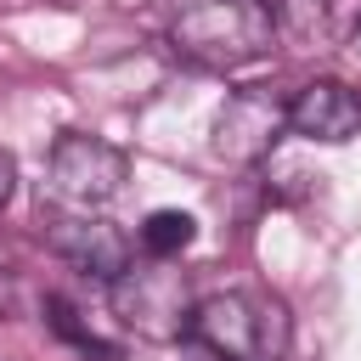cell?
<instances>
[{
	"mask_svg": "<svg viewBox=\"0 0 361 361\" xmlns=\"http://www.w3.org/2000/svg\"><path fill=\"white\" fill-rule=\"evenodd\" d=\"M169 45L209 73H231L276 45V17L265 0H169Z\"/></svg>",
	"mask_w": 361,
	"mask_h": 361,
	"instance_id": "obj_1",
	"label": "cell"
},
{
	"mask_svg": "<svg viewBox=\"0 0 361 361\" xmlns=\"http://www.w3.org/2000/svg\"><path fill=\"white\" fill-rule=\"evenodd\" d=\"M192 338L220 361H282L288 350V310L265 293L231 288L209 293L192 310Z\"/></svg>",
	"mask_w": 361,
	"mask_h": 361,
	"instance_id": "obj_2",
	"label": "cell"
},
{
	"mask_svg": "<svg viewBox=\"0 0 361 361\" xmlns=\"http://www.w3.org/2000/svg\"><path fill=\"white\" fill-rule=\"evenodd\" d=\"M124 175H130V158L113 141L85 135V130H62L45 158V197L68 214H96L124 192Z\"/></svg>",
	"mask_w": 361,
	"mask_h": 361,
	"instance_id": "obj_3",
	"label": "cell"
},
{
	"mask_svg": "<svg viewBox=\"0 0 361 361\" xmlns=\"http://www.w3.org/2000/svg\"><path fill=\"white\" fill-rule=\"evenodd\" d=\"M107 293H113V316H118L130 333L152 338V344H164V338H186V333H192V310H197V299H192L186 276H180L169 259L130 265L118 282H107Z\"/></svg>",
	"mask_w": 361,
	"mask_h": 361,
	"instance_id": "obj_4",
	"label": "cell"
},
{
	"mask_svg": "<svg viewBox=\"0 0 361 361\" xmlns=\"http://www.w3.org/2000/svg\"><path fill=\"white\" fill-rule=\"evenodd\" d=\"M288 130V102L248 85V90H231L226 107L214 113V135H209V152L220 164H259L276 135Z\"/></svg>",
	"mask_w": 361,
	"mask_h": 361,
	"instance_id": "obj_5",
	"label": "cell"
},
{
	"mask_svg": "<svg viewBox=\"0 0 361 361\" xmlns=\"http://www.w3.org/2000/svg\"><path fill=\"white\" fill-rule=\"evenodd\" d=\"M45 243H51V254H62L73 271H85L96 282H118L135 265L130 259V237L113 220H102V214H56Z\"/></svg>",
	"mask_w": 361,
	"mask_h": 361,
	"instance_id": "obj_6",
	"label": "cell"
},
{
	"mask_svg": "<svg viewBox=\"0 0 361 361\" xmlns=\"http://www.w3.org/2000/svg\"><path fill=\"white\" fill-rule=\"evenodd\" d=\"M288 130L305 141H350L361 130V90H350L344 79H310L293 102H288Z\"/></svg>",
	"mask_w": 361,
	"mask_h": 361,
	"instance_id": "obj_7",
	"label": "cell"
},
{
	"mask_svg": "<svg viewBox=\"0 0 361 361\" xmlns=\"http://www.w3.org/2000/svg\"><path fill=\"white\" fill-rule=\"evenodd\" d=\"M197 220L186 209H152L141 220V254L147 259H180V248H192Z\"/></svg>",
	"mask_w": 361,
	"mask_h": 361,
	"instance_id": "obj_8",
	"label": "cell"
},
{
	"mask_svg": "<svg viewBox=\"0 0 361 361\" xmlns=\"http://www.w3.org/2000/svg\"><path fill=\"white\" fill-rule=\"evenodd\" d=\"M45 322H51V327H56V333H62L68 344H79V350H102V344H96V333H90L85 322H79V310H73L68 299H56V293L45 299Z\"/></svg>",
	"mask_w": 361,
	"mask_h": 361,
	"instance_id": "obj_9",
	"label": "cell"
},
{
	"mask_svg": "<svg viewBox=\"0 0 361 361\" xmlns=\"http://www.w3.org/2000/svg\"><path fill=\"white\" fill-rule=\"evenodd\" d=\"M11 192H17V164H11V152H0V209L11 203Z\"/></svg>",
	"mask_w": 361,
	"mask_h": 361,
	"instance_id": "obj_10",
	"label": "cell"
},
{
	"mask_svg": "<svg viewBox=\"0 0 361 361\" xmlns=\"http://www.w3.org/2000/svg\"><path fill=\"white\" fill-rule=\"evenodd\" d=\"M350 56L361 62V23H355V34H350Z\"/></svg>",
	"mask_w": 361,
	"mask_h": 361,
	"instance_id": "obj_11",
	"label": "cell"
},
{
	"mask_svg": "<svg viewBox=\"0 0 361 361\" xmlns=\"http://www.w3.org/2000/svg\"><path fill=\"white\" fill-rule=\"evenodd\" d=\"M0 305H6V271H0Z\"/></svg>",
	"mask_w": 361,
	"mask_h": 361,
	"instance_id": "obj_12",
	"label": "cell"
}]
</instances>
